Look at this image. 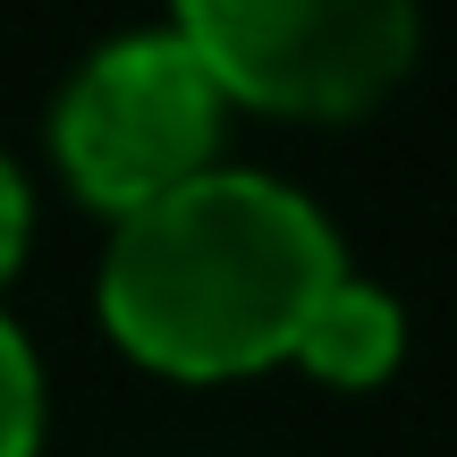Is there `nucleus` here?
I'll return each mask as SVG.
<instances>
[{
    "instance_id": "obj_5",
    "label": "nucleus",
    "mask_w": 457,
    "mask_h": 457,
    "mask_svg": "<svg viewBox=\"0 0 457 457\" xmlns=\"http://www.w3.org/2000/svg\"><path fill=\"white\" fill-rule=\"evenodd\" d=\"M34 432H43V373L17 322L0 313V457H34Z\"/></svg>"
},
{
    "instance_id": "obj_1",
    "label": "nucleus",
    "mask_w": 457,
    "mask_h": 457,
    "mask_svg": "<svg viewBox=\"0 0 457 457\" xmlns=\"http://www.w3.org/2000/svg\"><path fill=\"white\" fill-rule=\"evenodd\" d=\"M339 279L322 212L254 170H204L136 204L102 262V322L119 347L187 381L296 356L305 313Z\"/></svg>"
},
{
    "instance_id": "obj_3",
    "label": "nucleus",
    "mask_w": 457,
    "mask_h": 457,
    "mask_svg": "<svg viewBox=\"0 0 457 457\" xmlns=\"http://www.w3.org/2000/svg\"><path fill=\"white\" fill-rule=\"evenodd\" d=\"M220 136V85L187 51V34H128L94 51L60 94V162L94 204H136L204 179Z\"/></svg>"
},
{
    "instance_id": "obj_2",
    "label": "nucleus",
    "mask_w": 457,
    "mask_h": 457,
    "mask_svg": "<svg viewBox=\"0 0 457 457\" xmlns=\"http://www.w3.org/2000/svg\"><path fill=\"white\" fill-rule=\"evenodd\" d=\"M179 34L254 111H364L415 51V0H179Z\"/></svg>"
},
{
    "instance_id": "obj_4",
    "label": "nucleus",
    "mask_w": 457,
    "mask_h": 457,
    "mask_svg": "<svg viewBox=\"0 0 457 457\" xmlns=\"http://www.w3.org/2000/svg\"><path fill=\"white\" fill-rule=\"evenodd\" d=\"M296 356H305V373L339 381V390H364V381H381L398 364V305L339 271L330 296L305 313V330H296Z\"/></svg>"
},
{
    "instance_id": "obj_6",
    "label": "nucleus",
    "mask_w": 457,
    "mask_h": 457,
    "mask_svg": "<svg viewBox=\"0 0 457 457\" xmlns=\"http://www.w3.org/2000/svg\"><path fill=\"white\" fill-rule=\"evenodd\" d=\"M17 245H26V179L0 162V271L17 262Z\"/></svg>"
}]
</instances>
